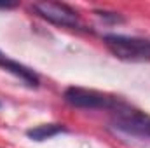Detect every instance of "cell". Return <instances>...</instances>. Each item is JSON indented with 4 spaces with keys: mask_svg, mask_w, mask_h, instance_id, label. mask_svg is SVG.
I'll use <instances>...</instances> for the list:
<instances>
[{
    "mask_svg": "<svg viewBox=\"0 0 150 148\" xmlns=\"http://www.w3.org/2000/svg\"><path fill=\"white\" fill-rule=\"evenodd\" d=\"M65 101L77 108H89V110H115L120 103L110 96L91 91V89H82V87H68L65 91Z\"/></svg>",
    "mask_w": 150,
    "mask_h": 148,
    "instance_id": "cell-3",
    "label": "cell"
},
{
    "mask_svg": "<svg viewBox=\"0 0 150 148\" xmlns=\"http://www.w3.org/2000/svg\"><path fill=\"white\" fill-rule=\"evenodd\" d=\"M33 9L37 11L38 16L44 19L58 25V26H68L74 28L79 26V14L75 12L72 7L61 2H37L33 4Z\"/></svg>",
    "mask_w": 150,
    "mask_h": 148,
    "instance_id": "cell-4",
    "label": "cell"
},
{
    "mask_svg": "<svg viewBox=\"0 0 150 148\" xmlns=\"http://www.w3.org/2000/svg\"><path fill=\"white\" fill-rule=\"evenodd\" d=\"M103 42L113 56L122 61H133V63L150 61L149 40L126 35H105Z\"/></svg>",
    "mask_w": 150,
    "mask_h": 148,
    "instance_id": "cell-1",
    "label": "cell"
},
{
    "mask_svg": "<svg viewBox=\"0 0 150 148\" xmlns=\"http://www.w3.org/2000/svg\"><path fill=\"white\" fill-rule=\"evenodd\" d=\"M112 125L115 129L140 138H150V115L145 111L119 105L113 110Z\"/></svg>",
    "mask_w": 150,
    "mask_h": 148,
    "instance_id": "cell-2",
    "label": "cell"
},
{
    "mask_svg": "<svg viewBox=\"0 0 150 148\" xmlns=\"http://www.w3.org/2000/svg\"><path fill=\"white\" fill-rule=\"evenodd\" d=\"M0 66L2 68H5L7 72H11V73H14L16 77H19L25 84H28L30 87H37L38 85V77L32 70H28L26 66H23V65H19V63H16V61H12V59H7L5 56L0 59Z\"/></svg>",
    "mask_w": 150,
    "mask_h": 148,
    "instance_id": "cell-5",
    "label": "cell"
},
{
    "mask_svg": "<svg viewBox=\"0 0 150 148\" xmlns=\"http://www.w3.org/2000/svg\"><path fill=\"white\" fill-rule=\"evenodd\" d=\"M67 129L61 125V124H42V125H37L33 129H28L26 131V136L30 140H35V141H45L59 132H65Z\"/></svg>",
    "mask_w": 150,
    "mask_h": 148,
    "instance_id": "cell-6",
    "label": "cell"
},
{
    "mask_svg": "<svg viewBox=\"0 0 150 148\" xmlns=\"http://www.w3.org/2000/svg\"><path fill=\"white\" fill-rule=\"evenodd\" d=\"M2 58H4V54H2V52H0V59H2Z\"/></svg>",
    "mask_w": 150,
    "mask_h": 148,
    "instance_id": "cell-7",
    "label": "cell"
}]
</instances>
